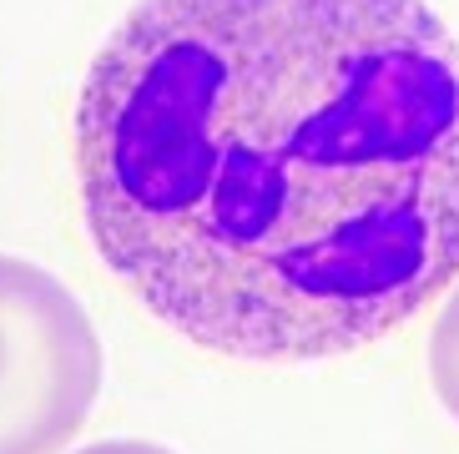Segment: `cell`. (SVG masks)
<instances>
[{
	"label": "cell",
	"instance_id": "1",
	"mask_svg": "<svg viewBox=\"0 0 459 454\" xmlns=\"http://www.w3.org/2000/svg\"><path fill=\"white\" fill-rule=\"evenodd\" d=\"M76 188L187 344L359 354L459 278V40L424 0H142L76 96Z\"/></svg>",
	"mask_w": 459,
	"mask_h": 454
},
{
	"label": "cell",
	"instance_id": "2",
	"mask_svg": "<svg viewBox=\"0 0 459 454\" xmlns=\"http://www.w3.org/2000/svg\"><path fill=\"white\" fill-rule=\"evenodd\" d=\"M101 394V338L61 278L0 258V454H56Z\"/></svg>",
	"mask_w": 459,
	"mask_h": 454
},
{
	"label": "cell",
	"instance_id": "3",
	"mask_svg": "<svg viewBox=\"0 0 459 454\" xmlns=\"http://www.w3.org/2000/svg\"><path fill=\"white\" fill-rule=\"evenodd\" d=\"M429 379H434L439 404L459 419V288L449 293L445 313H439V323L429 334Z\"/></svg>",
	"mask_w": 459,
	"mask_h": 454
},
{
	"label": "cell",
	"instance_id": "4",
	"mask_svg": "<svg viewBox=\"0 0 459 454\" xmlns=\"http://www.w3.org/2000/svg\"><path fill=\"white\" fill-rule=\"evenodd\" d=\"M76 454H172L162 444H147V440H107V444H86Z\"/></svg>",
	"mask_w": 459,
	"mask_h": 454
}]
</instances>
